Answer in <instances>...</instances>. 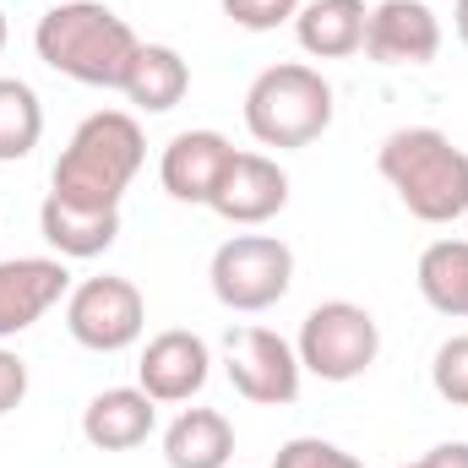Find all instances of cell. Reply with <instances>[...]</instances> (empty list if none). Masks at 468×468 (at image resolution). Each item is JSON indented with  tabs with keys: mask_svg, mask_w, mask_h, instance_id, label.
Wrapping results in <instances>:
<instances>
[{
	"mask_svg": "<svg viewBox=\"0 0 468 468\" xmlns=\"http://www.w3.org/2000/svg\"><path fill=\"white\" fill-rule=\"evenodd\" d=\"M33 49L49 71L82 82V88H125V71L142 49L131 22L115 16L104 0H60L55 11L38 16Z\"/></svg>",
	"mask_w": 468,
	"mask_h": 468,
	"instance_id": "1",
	"label": "cell"
},
{
	"mask_svg": "<svg viewBox=\"0 0 468 468\" xmlns=\"http://www.w3.org/2000/svg\"><path fill=\"white\" fill-rule=\"evenodd\" d=\"M381 180L420 224H458L468 213V153L436 125H403L376 147Z\"/></svg>",
	"mask_w": 468,
	"mask_h": 468,
	"instance_id": "2",
	"label": "cell"
},
{
	"mask_svg": "<svg viewBox=\"0 0 468 468\" xmlns=\"http://www.w3.org/2000/svg\"><path fill=\"white\" fill-rule=\"evenodd\" d=\"M147 158V142H142V125L125 110H99L88 115L66 153L55 158V175H49V197L71 202V207H99V213H115L125 186L136 180Z\"/></svg>",
	"mask_w": 468,
	"mask_h": 468,
	"instance_id": "3",
	"label": "cell"
},
{
	"mask_svg": "<svg viewBox=\"0 0 468 468\" xmlns=\"http://www.w3.org/2000/svg\"><path fill=\"white\" fill-rule=\"evenodd\" d=\"M333 125V82L316 66L283 60L245 88V131L261 147H311Z\"/></svg>",
	"mask_w": 468,
	"mask_h": 468,
	"instance_id": "4",
	"label": "cell"
},
{
	"mask_svg": "<svg viewBox=\"0 0 468 468\" xmlns=\"http://www.w3.org/2000/svg\"><path fill=\"white\" fill-rule=\"evenodd\" d=\"M213 294L224 311L239 316H256V311H272L289 283H294V250L278 239V234H234L213 250Z\"/></svg>",
	"mask_w": 468,
	"mask_h": 468,
	"instance_id": "5",
	"label": "cell"
},
{
	"mask_svg": "<svg viewBox=\"0 0 468 468\" xmlns=\"http://www.w3.org/2000/svg\"><path fill=\"white\" fill-rule=\"evenodd\" d=\"M300 365L311 370V376H322V381H354V376H365L370 365H376V354H381V327H376V316L365 311V305H354V300H327V305H316L305 322H300Z\"/></svg>",
	"mask_w": 468,
	"mask_h": 468,
	"instance_id": "6",
	"label": "cell"
},
{
	"mask_svg": "<svg viewBox=\"0 0 468 468\" xmlns=\"http://www.w3.org/2000/svg\"><path fill=\"white\" fill-rule=\"evenodd\" d=\"M142 327H147V300L131 278H115V272L88 278L66 300V333L93 354L131 349L142 338Z\"/></svg>",
	"mask_w": 468,
	"mask_h": 468,
	"instance_id": "7",
	"label": "cell"
},
{
	"mask_svg": "<svg viewBox=\"0 0 468 468\" xmlns=\"http://www.w3.org/2000/svg\"><path fill=\"white\" fill-rule=\"evenodd\" d=\"M224 370H229L234 392L245 403H261V409H283L300 398V354L289 338H278L272 327H229L224 338Z\"/></svg>",
	"mask_w": 468,
	"mask_h": 468,
	"instance_id": "8",
	"label": "cell"
},
{
	"mask_svg": "<svg viewBox=\"0 0 468 468\" xmlns=\"http://www.w3.org/2000/svg\"><path fill=\"white\" fill-rule=\"evenodd\" d=\"M365 55L376 66H431L441 55V16L425 0H381L365 22Z\"/></svg>",
	"mask_w": 468,
	"mask_h": 468,
	"instance_id": "9",
	"label": "cell"
},
{
	"mask_svg": "<svg viewBox=\"0 0 468 468\" xmlns=\"http://www.w3.org/2000/svg\"><path fill=\"white\" fill-rule=\"evenodd\" d=\"M207 376H213V349L186 327L158 333L142 349V365H136V387L153 403H191L207 387Z\"/></svg>",
	"mask_w": 468,
	"mask_h": 468,
	"instance_id": "10",
	"label": "cell"
},
{
	"mask_svg": "<svg viewBox=\"0 0 468 468\" xmlns=\"http://www.w3.org/2000/svg\"><path fill=\"white\" fill-rule=\"evenodd\" d=\"M71 272L60 256H5L0 261V344L27 333L49 305H60Z\"/></svg>",
	"mask_w": 468,
	"mask_h": 468,
	"instance_id": "11",
	"label": "cell"
},
{
	"mask_svg": "<svg viewBox=\"0 0 468 468\" xmlns=\"http://www.w3.org/2000/svg\"><path fill=\"white\" fill-rule=\"evenodd\" d=\"M234 164V142L224 131H180L164 158H158V180L175 202H191V207H207L213 191L224 186Z\"/></svg>",
	"mask_w": 468,
	"mask_h": 468,
	"instance_id": "12",
	"label": "cell"
},
{
	"mask_svg": "<svg viewBox=\"0 0 468 468\" xmlns=\"http://www.w3.org/2000/svg\"><path fill=\"white\" fill-rule=\"evenodd\" d=\"M207 207L218 218H229V224H245V229L267 224V218H278L289 207V175L267 153H234L229 175H224V186L213 191Z\"/></svg>",
	"mask_w": 468,
	"mask_h": 468,
	"instance_id": "13",
	"label": "cell"
},
{
	"mask_svg": "<svg viewBox=\"0 0 468 468\" xmlns=\"http://www.w3.org/2000/svg\"><path fill=\"white\" fill-rule=\"evenodd\" d=\"M158 425V403L142 387H104L88 409H82V436L99 452H131L153 436Z\"/></svg>",
	"mask_w": 468,
	"mask_h": 468,
	"instance_id": "14",
	"label": "cell"
},
{
	"mask_svg": "<svg viewBox=\"0 0 468 468\" xmlns=\"http://www.w3.org/2000/svg\"><path fill=\"white\" fill-rule=\"evenodd\" d=\"M365 22H370L365 0H305L294 11V38L316 60H349L365 49Z\"/></svg>",
	"mask_w": 468,
	"mask_h": 468,
	"instance_id": "15",
	"label": "cell"
},
{
	"mask_svg": "<svg viewBox=\"0 0 468 468\" xmlns=\"http://www.w3.org/2000/svg\"><path fill=\"white\" fill-rule=\"evenodd\" d=\"M38 234L55 245L60 261H93L115 245L120 234V207L115 213H99V207H71L60 197H44L38 207Z\"/></svg>",
	"mask_w": 468,
	"mask_h": 468,
	"instance_id": "16",
	"label": "cell"
},
{
	"mask_svg": "<svg viewBox=\"0 0 468 468\" xmlns=\"http://www.w3.org/2000/svg\"><path fill=\"white\" fill-rule=\"evenodd\" d=\"M142 115H169L186 93H191V66L180 49L169 44H142L131 71H125V88H120Z\"/></svg>",
	"mask_w": 468,
	"mask_h": 468,
	"instance_id": "17",
	"label": "cell"
},
{
	"mask_svg": "<svg viewBox=\"0 0 468 468\" xmlns=\"http://www.w3.org/2000/svg\"><path fill=\"white\" fill-rule=\"evenodd\" d=\"M234 425L218 409H186L164 431V463L169 468H229Z\"/></svg>",
	"mask_w": 468,
	"mask_h": 468,
	"instance_id": "18",
	"label": "cell"
},
{
	"mask_svg": "<svg viewBox=\"0 0 468 468\" xmlns=\"http://www.w3.org/2000/svg\"><path fill=\"white\" fill-rule=\"evenodd\" d=\"M420 294L431 311L468 322V239H436L420 256Z\"/></svg>",
	"mask_w": 468,
	"mask_h": 468,
	"instance_id": "19",
	"label": "cell"
},
{
	"mask_svg": "<svg viewBox=\"0 0 468 468\" xmlns=\"http://www.w3.org/2000/svg\"><path fill=\"white\" fill-rule=\"evenodd\" d=\"M44 136V104L22 77H0V164H16Z\"/></svg>",
	"mask_w": 468,
	"mask_h": 468,
	"instance_id": "20",
	"label": "cell"
},
{
	"mask_svg": "<svg viewBox=\"0 0 468 468\" xmlns=\"http://www.w3.org/2000/svg\"><path fill=\"white\" fill-rule=\"evenodd\" d=\"M431 387L452 403V409H468V333L447 338L436 359H431Z\"/></svg>",
	"mask_w": 468,
	"mask_h": 468,
	"instance_id": "21",
	"label": "cell"
},
{
	"mask_svg": "<svg viewBox=\"0 0 468 468\" xmlns=\"http://www.w3.org/2000/svg\"><path fill=\"white\" fill-rule=\"evenodd\" d=\"M272 468H365L354 452H344L338 441H322V436H294L278 447Z\"/></svg>",
	"mask_w": 468,
	"mask_h": 468,
	"instance_id": "22",
	"label": "cell"
},
{
	"mask_svg": "<svg viewBox=\"0 0 468 468\" xmlns=\"http://www.w3.org/2000/svg\"><path fill=\"white\" fill-rule=\"evenodd\" d=\"M294 0H224V16L234 27H250V33H272L283 22H294Z\"/></svg>",
	"mask_w": 468,
	"mask_h": 468,
	"instance_id": "23",
	"label": "cell"
},
{
	"mask_svg": "<svg viewBox=\"0 0 468 468\" xmlns=\"http://www.w3.org/2000/svg\"><path fill=\"white\" fill-rule=\"evenodd\" d=\"M22 398H27V365H22V354L0 349V420L11 409H22Z\"/></svg>",
	"mask_w": 468,
	"mask_h": 468,
	"instance_id": "24",
	"label": "cell"
},
{
	"mask_svg": "<svg viewBox=\"0 0 468 468\" xmlns=\"http://www.w3.org/2000/svg\"><path fill=\"white\" fill-rule=\"evenodd\" d=\"M403 468H468V441H441V447H431L425 458H414Z\"/></svg>",
	"mask_w": 468,
	"mask_h": 468,
	"instance_id": "25",
	"label": "cell"
},
{
	"mask_svg": "<svg viewBox=\"0 0 468 468\" xmlns=\"http://www.w3.org/2000/svg\"><path fill=\"white\" fill-rule=\"evenodd\" d=\"M452 22H458V38H463V49H468V0L452 5Z\"/></svg>",
	"mask_w": 468,
	"mask_h": 468,
	"instance_id": "26",
	"label": "cell"
},
{
	"mask_svg": "<svg viewBox=\"0 0 468 468\" xmlns=\"http://www.w3.org/2000/svg\"><path fill=\"white\" fill-rule=\"evenodd\" d=\"M0 49H5V11H0Z\"/></svg>",
	"mask_w": 468,
	"mask_h": 468,
	"instance_id": "27",
	"label": "cell"
},
{
	"mask_svg": "<svg viewBox=\"0 0 468 468\" xmlns=\"http://www.w3.org/2000/svg\"><path fill=\"white\" fill-rule=\"evenodd\" d=\"M294 5H305V0H294Z\"/></svg>",
	"mask_w": 468,
	"mask_h": 468,
	"instance_id": "28",
	"label": "cell"
}]
</instances>
